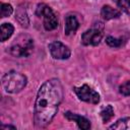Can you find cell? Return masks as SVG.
<instances>
[{
    "mask_svg": "<svg viewBox=\"0 0 130 130\" xmlns=\"http://www.w3.org/2000/svg\"><path fill=\"white\" fill-rule=\"evenodd\" d=\"M125 42L126 41H124V39L122 38H114L111 36H108L106 38V43L112 48H120L124 45Z\"/></svg>",
    "mask_w": 130,
    "mask_h": 130,
    "instance_id": "15",
    "label": "cell"
},
{
    "mask_svg": "<svg viewBox=\"0 0 130 130\" xmlns=\"http://www.w3.org/2000/svg\"><path fill=\"white\" fill-rule=\"evenodd\" d=\"M79 27V21L74 14H68L65 17V35L70 36L72 34H75V31Z\"/></svg>",
    "mask_w": 130,
    "mask_h": 130,
    "instance_id": "9",
    "label": "cell"
},
{
    "mask_svg": "<svg viewBox=\"0 0 130 130\" xmlns=\"http://www.w3.org/2000/svg\"><path fill=\"white\" fill-rule=\"evenodd\" d=\"M27 78L25 75L11 70L2 76V85L6 92L16 93L24 88L26 85Z\"/></svg>",
    "mask_w": 130,
    "mask_h": 130,
    "instance_id": "3",
    "label": "cell"
},
{
    "mask_svg": "<svg viewBox=\"0 0 130 130\" xmlns=\"http://www.w3.org/2000/svg\"><path fill=\"white\" fill-rule=\"evenodd\" d=\"M119 91L123 95H130V80L125 81L119 86Z\"/></svg>",
    "mask_w": 130,
    "mask_h": 130,
    "instance_id": "18",
    "label": "cell"
},
{
    "mask_svg": "<svg viewBox=\"0 0 130 130\" xmlns=\"http://www.w3.org/2000/svg\"><path fill=\"white\" fill-rule=\"evenodd\" d=\"M104 37V24L100 21L93 23V25L86 29L81 35V43L84 46H96L101 43Z\"/></svg>",
    "mask_w": 130,
    "mask_h": 130,
    "instance_id": "5",
    "label": "cell"
},
{
    "mask_svg": "<svg viewBox=\"0 0 130 130\" xmlns=\"http://www.w3.org/2000/svg\"><path fill=\"white\" fill-rule=\"evenodd\" d=\"M101 16L106 20H110L114 18H119L121 16V12L110 5H104L101 9Z\"/></svg>",
    "mask_w": 130,
    "mask_h": 130,
    "instance_id": "10",
    "label": "cell"
},
{
    "mask_svg": "<svg viewBox=\"0 0 130 130\" xmlns=\"http://www.w3.org/2000/svg\"><path fill=\"white\" fill-rule=\"evenodd\" d=\"M114 2L122 11L130 15V0H114Z\"/></svg>",
    "mask_w": 130,
    "mask_h": 130,
    "instance_id": "16",
    "label": "cell"
},
{
    "mask_svg": "<svg viewBox=\"0 0 130 130\" xmlns=\"http://www.w3.org/2000/svg\"><path fill=\"white\" fill-rule=\"evenodd\" d=\"M13 12V8L8 3H2L1 4V17H7L10 16Z\"/></svg>",
    "mask_w": 130,
    "mask_h": 130,
    "instance_id": "17",
    "label": "cell"
},
{
    "mask_svg": "<svg viewBox=\"0 0 130 130\" xmlns=\"http://www.w3.org/2000/svg\"><path fill=\"white\" fill-rule=\"evenodd\" d=\"M15 19L19 22V24L22 27H27L29 24V19H28L27 13H26V9L23 8L21 5L18 7V9L15 13Z\"/></svg>",
    "mask_w": 130,
    "mask_h": 130,
    "instance_id": "11",
    "label": "cell"
},
{
    "mask_svg": "<svg viewBox=\"0 0 130 130\" xmlns=\"http://www.w3.org/2000/svg\"><path fill=\"white\" fill-rule=\"evenodd\" d=\"M62 100L63 86L59 79L51 78L41 85L34 108V123L37 128H45L53 121Z\"/></svg>",
    "mask_w": 130,
    "mask_h": 130,
    "instance_id": "1",
    "label": "cell"
},
{
    "mask_svg": "<svg viewBox=\"0 0 130 130\" xmlns=\"http://www.w3.org/2000/svg\"><path fill=\"white\" fill-rule=\"evenodd\" d=\"M36 14L39 17H41V16L43 17V23H44V27L46 30L50 31V30H54L58 27V25H59L58 17L49 5H47L45 3L38 4Z\"/></svg>",
    "mask_w": 130,
    "mask_h": 130,
    "instance_id": "4",
    "label": "cell"
},
{
    "mask_svg": "<svg viewBox=\"0 0 130 130\" xmlns=\"http://www.w3.org/2000/svg\"><path fill=\"white\" fill-rule=\"evenodd\" d=\"M14 31V27L11 23L4 22L1 24V42H5L8 40Z\"/></svg>",
    "mask_w": 130,
    "mask_h": 130,
    "instance_id": "13",
    "label": "cell"
},
{
    "mask_svg": "<svg viewBox=\"0 0 130 130\" xmlns=\"http://www.w3.org/2000/svg\"><path fill=\"white\" fill-rule=\"evenodd\" d=\"M34 51V40L25 34L19 35L9 47V53L16 58L28 57Z\"/></svg>",
    "mask_w": 130,
    "mask_h": 130,
    "instance_id": "2",
    "label": "cell"
},
{
    "mask_svg": "<svg viewBox=\"0 0 130 130\" xmlns=\"http://www.w3.org/2000/svg\"><path fill=\"white\" fill-rule=\"evenodd\" d=\"M100 115H101V118H102V120H103L104 123L109 122L114 117V109H113V107L111 105H108V106L104 107L101 110Z\"/></svg>",
    "mask_w": 130,
    "mask_h": 130,
    "instance_id": "14",
    "label": "cell"
},
{
    "mask_svg": "<svg viewBox=\"0 0 130 130\" xmlns=\"http://www.w3.org/2000/svg\"><path fill=\"white\" fill-rule=\"evenodd\" d=\"M1 128H2V129H16V127L11 126V125H2Z\"/></svg>",
    "mask_w": 130,
    "mask_h": 130,
    "instance_id": "19",
    "label": "cell"
},
{
    "mask_svg": "<svg viewBox=\"0 0 130 130\" xmlns=\"http://www.w3.org/2000/svg\"><path fill=\"white\" fill-rule=\"evenodd\" d=\"M65 118L69 121H73L77 124V126L80 128V129H84V130H87L91 127L90 125V122L89 120H87L85 117L83 116H80V115H77V114H74V113H71V112H66L64 114Z\"/></svg>",
    "mask_w": 130,
    "mask_h": 130,
    "instance_id": "8",
    "label": "cell"
},
{
    "mask_svg": "<svg viewBox=\"0 0 130 130\" xmlns=\"http://www.w3.org/2000/svg\"><path fill=\"white\" fill-rule=\"evenodd\" d=\"M74 92L80 101L85 103H89L92 105H96L100 103V94L93 88H91L87 84H82L81 86H74Z\"/></svg>",
    "mask_w": 130,
    "mask_h": 130,
    "instance_id": "6",
    "label": "cell"
},
{
    "mask_svg": "<svg viewBox=\"0 0 130 130\" xmlns=\"http://www.w3.org/2000/svg\"><path fill=\"white\" fill-rule=\"evenodd\" d=\"M109 129H116V130H130V117L119 119L116 123L111 125Z\"/></svg>",
    "mask_w": 130,
    "mask_h": 130,
    "instance_id": "12",
    "label": "cell"
},
{
    "mask_svg": "<svg viewBox=\"0 0 130 130\" xmlns=\"http://www.w3.org/2000/svg\"><path fill=\"white\" fill-rule=\"evenodd\" d=\"M49 51L51 53V56L54 59L58 60H66L71 55L70 49L59 41H55L49 44Z\"/></svg>",
    "mask_w": 130,
    "mask_h": 130,
    "instance_id": "7",
    "label": "cell"
}]
</instances>
